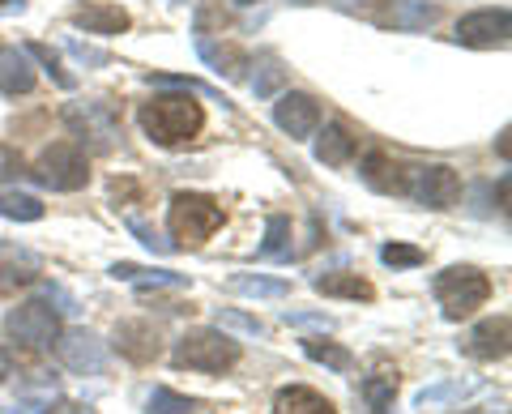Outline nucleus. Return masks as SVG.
<instances>
[{
    "label": "nucleus",
    "instance_id": "f257e3e1",
    "mask_svg": "<svg viewBox=\"0 0 512 414\" xmlns=\"http://www.w3.org/2000/svg\"><path fill=\"white\" fill-rule=\"evenodd\" d=\"M141 129H146V137L154 146L175 150V146H188V141L205 129V111L197 99H192V90L158 94L154 103L141 107Z\"/></svg>",
    "mask_w": 512,
    "mask_h": 414
},
{
    "label": "nucleus",
    "instance_id": "f03ea898",
    "mask_svg": "<svg viewBox=\"0 0 512 414\" xmlns=\"http://www.w3.org/2000/svg\"><path fill=\"white\" fill-rule=\"evenodd\" d=\"M222 205L205 193H175L167 205V231L171 248H201L222 227Z\"/></svg>",
    "mask_w": 512,
    "mask_h": 414
},
{
    "label": "nucleus",
    "instance_id": "7ed1b4c3",
    "mask_svg": "<svg viewBox=\"0 0 512 414\" xmlns=\"http://www.w3.org/2000/svg\"><path fill=\"white\" fill-rule=\"evenodd\" d=\"M431 291H436L444 321H466V316H474L491 299V278L474 265H448L444 274H436Z\"/></svg>",
    "mask_w": 512,
    "mask_h": 414
},
{
    "label": "nucleus",
    "instance_id": "20e7f679",
    "mask_svg": "<svg viewBox=\"0 0 512 414\" xmlns=\"http://www.w3.org/2000/svg\"><path fill=\"white\" fill-rule=\"evenodd\" d=\"M171 363L188 372H231L239 363V342L222 329H192L175 342Z\"/></svg>",
    "mask_w": 512,
    "mask_h": 414
},
{
    "label": "nucleus",
    "instance_id": "39448f33",
    "mask_svg": "<svg viewBox=\"0 0 512 414\" xmlns=\"http://www.w3.org/2000/svg\"><path fill=\"white\" fill-rule=\"evenodd\" d=\"M26 175H35V180L43 188H52V193H77V188L90 184V163L86 154L73 146V141H52L39 158L35 167H30Z\"/></svg>",
    "mask_w": 512,
    "mask_h": 414
},
{
    "label": "nucleus",
    "instance_id": "423d86ee",
    "mask_svg": "<svg viewBox=\"0 0 512 414\" xmlns=\"http://www.w3.org/2000/svg\"><path fill=\"white\" fill-rule=\"evenodd\" d=\"M60 333V312L52 304H43V299H30V304H18L9 316H5V338L18 342L26 350H43L52 346Z\"/></svg>",
    "mask_w": 512,
    "mask_h": 414
},
{
    "label": "nucleus",
    "instance_id": "0eeeda50",
    "mask_svg": "<svg viewBox=\"0 0 512 414\" xmlns=\"http://www.w3.org/2000/svg\"><path fill=\"white\" fill-rule=\"evenodd\" d=\"M406 197H414L427 210H453L461 197V180L453 167H410V188Z\"/></svg>",
    "mask_w": 512,
    "mask_h": 414
},
{
    "label": "nucleus",
    "instance_id": "6e6552de",
    "mask_svg": "<svg viewBox=\"0 0 512 414\" xmlns=\"http://www.w3.org/2000/svg\"><path fill=\"white\" fill-rule=\"evenodd\" d=\"M52 346H56V359L77 376H99L107 368V350L90 329H60Z\"/></svg>",
    "mask_w": 512,
    "mask_h": 414
},
{
    "label": "nucleus",
    "instance_id": "1a4fd4ad",
    "mask_svg": "<svg viewBox=\"0 0 512 414\" xmlns=\"http://www.w3.org/2000/svg\"><path fill=\"white\" fill-rule=\"evenodd\" d=\"M512 35V13L508 9H478L457 22V43L461 47H504Z\"/></svg>",
    "mask_w": 512,
    "mask_h": 414
},
{
    "label": "nucleus",
    "instance_id": "9d476101",
    "mask_svg": "<svg viewBox=\"0 0 512 414\" xmlns=\"http://www.w3.org/2000/svg\"><path fill=\"white\" fill-rule=\"evenodd\" d=\"M64 120H69V129L82 137V141L90 137V146H94V150H111V146H116V137H120L116 116H111V107H107V103L69 107V111H64Z\"/></svg>",
    "mask_w": 512,
    "mask_h": 414
},
{
    "label": "nucleus",
    "instance_id": "9b49d317",
    "mask_svg": "<svg viewBox=\"0 0 512 414\" xmlns=\"http://www.w3.org/2000/svg\"><path fill=\"white\" fill-rule=\"evenodd\" d=\"M274 124L291 137V141H308L316 129H320V107L312 94H282V99L274 103Z\"/></svg>",
    "mask_w": 512,
    "mask_h": 414
},
{
    "label": "nucleus",
    "instance_id": "f8f14e48",
    "mask_svg": "<svg viewBox=\"0 0 512 414\" xmlns=\"http://www.w3.org/2000/svg\"><path fill=\"white\" fill-rule=\"evenodd\" d=\"M359 175H363L367 188H376V193H384V197H406V188H410V167L397 163V158H389V154H380V150H372L363 158Z\"/></svg>",
    "mask_w": 512,
    "mask_h": 414
},
{
    "label": "nucleus",
    "instance_id": "ddd939ff",
    "mask_svg": "<svg viewBox=\"0 0 512 414\" xmlns=\"http://www.w3.org/2000/svg\"><path fill=\"white\" fill-rule=\"evenodd\" d=\"M73 26H82L86 35H124L133 18H128V9L111 5V0H82L73 13H69Z\"/></svg>",
    "mask_w": 512,
    "mask_h": 414
},
{
    "label": "nucleus",
    "instance_id": "4468645a",
    "mask_svg": "<svg viewBox=\"0 0 512 414\" xmlns=\"http://www.w3.org/2000/svg\"><path fill=\"white\" fill-rule=\"evenodd\" d=\"M508 342H512V321H508V316H491V321L470 329V338L461 342V350H466L470 359L495 363V359L508 355Z\"/></svg>",
    "mask_w": 512,
    "mask_h": 414
},
{
    "label": "nucleus",
    "instance_id": "2eb2a0df",
    "mask_svg": "<svg viewBox=\"0 0 512 414\" xmlns=\"http://www.w3.org/2000/svg\"><path fill=\"white\" fill-rule=\"evenodd\" d=\"M376 22L393 30H427L440 22V5H427V0H380Z\"/></svg>",
    "mask_w": 512,
    "mask_h": 414
},
{
    "label": "nucleus",
    "instance_id": "dca6fc26",
    "mask_svg": "<svg viewBox=\"0 0 512 414\" xmlns=\"http://www.w3.org/2000/svg\"><path fill=\"white\" fill-rule=\"evenodd\" d=\"M35 82H39L35 60L22 47H0V94L5 99H22V94L35 90Z\"/></svg>",
    "mask_w": 512,
    "mask_h": 414
},
{
    "label": "nucleus",
    "instance_id": "f3484780",
    "mask_svg": "<svg viewBox=\"0 0 512 414\" xmlns=\"http://www.w3.org/2000/svg\"><path fill=\"white\" fill-rule=\"evenodd\" d=\"M116 350H120V355H128L133 363L158 359V333H154V325H146V321H124L116 329Z\"/></svg>",
    "mask_w": 512,
    "mask_h": 414
},
{
    "label": "nucleus",
    "instance_id": "a211bd4d",
    "mask_svg": "<svg viewBox=\"0 0 512 414\" xmlns=\"http://www.w3.org/2000/svg\"><path fill=\"white\" fill-rule=\"evenodd\" d=\"M355 150H359V141L346 124H325V133L316 137V163H325V167H346L355 158Z\"/></svg>",
    "mask_w": 512,
    "mask_h": 414
},
{
    "label": "nucleus",
    "instance_id": "6ab92c4d",
    "mask_svg": "<svg viewBox=\"0 0 512 414\" xmlns=\"http://www.w3.org/2000/svg\"><path fill=\"white\" fill-rule=\"evenodd\" d=\"M274 414H338V406L325 393H316L308 385H286L274 397Z\"/></svg>",
    "mask_w": 512,
    "mask_h": 414
},
{
    "label": "nucleus",
    "instance_id": "aec40b11",
    "mask_svg": "<svg viewBox=\"0 0 512 414\" xmlns=\"http://www.w3.org/2000/svg\"><path fill=\"white\" fill-rule=\"evenodd\" d=\"M197 52H201V60L210 69H218V73H227V77H244V69H248V56L239 52V47H231V43H214L210 35H197Z\"/></svg>",
    "mask_w": 512,
    "mask_h": 414
},
{
    "label": "nucleus",
    "instance_id": "412c9836",
    "mask_svg": "<svg viewBox=\"0 0 512 414\" xmlns=\"http://www.w3.org/2000/svg\"><path fill=\"white\" fill-rule=\"evenodd\" d=\"M312 286H316V295H325V299H355V304L359 299L363 304L376 299V286L367 278H359V274H320Z\"/></svg>",
    "mask_w": 512,
    "mask_h": 414
},
{
    "label": "nucleus",
    "instance_id": "4be33fe9",
    "mask_svg": "<svg viewBox=\"0 0 512 414\" xmlns=\"http://www.w3.org/2000/svg\"><path fill=\"white\" fill-rule=\"evenodd\" d=\"M111 278L116 282H137L141 291H146V286H188L184 274H171V269H146V265H133V261H116L111 265Z\"/></svg>",
    "mask_w": 512,
    "mask_h": 414
},
{
    "label": "nucleus",
    "instance_id": "5701e85b",
    "mask_svg": "<svg viewBox=\"0 0 512 414\" xmlns=\"http://www.w3.org/2000/svg\"><path fill=\"white\" fill-rule=\"evenodd\" d=\"M0 218L9 222H39L43 218V201L18 193V188H0Z\"/></svg>",
    "mask_w": 512,
    "mask_h": 414
},
{
    "label": "nucleus",
    "instance_id": "b1692460",
    "mask_svg": "<svg viewBox=\"0 0 512 414\" xmlns=\"http://www.w3.org/2000/svg\"><path fill=\"white\" fill-rule=\"evenodd\" d=\"M397 372H372L363 380V397H367V406H372V414H389L393 410V397H397Z\"/></svg>",
    "mask_w": 512,
    "mask_h": 414
},
{
    "label": "nucleus",
    "instance_id": "393cba45",
    "mask_svg": "<svg viewBox=\"0 0 512 414\" xmlns=\"http://www.w3.org/2000/svg\"><path fill=\"white\" fill-rule=\"evenodd\" d=\"M231 291L235 295H252V299H282V295H291V282L261 278V274H235L231 278Z\"/></svg>",
    "mask_w": 512,
    "mask_h": 414
},
{
    "label": "nucleus",
    "instance_id": "a878e982",
    "mask_svg": "<svg viewBox=\"0 0 512 414\" xmlns=\"http://www.w3.org/2000/svg\"><path fill=\"white\" fill-rule=\"evenodd\" d=\"M303 355L316 359V363H325V368H333V372H350V368H355V355H350L346 346H338V342H325V338H308V342H303Z\"/></svg>",
    "mask_w": 512,
    "mask_h": 414
},
{
    "label": "nucleus",
    "instance_id": "bb28decb",
    "mask_svg": "<svg viewBox=\"0 0 512 414\" xmlns=\"http://www.w3.org/2000/svg\"><path fill=\"white\" fill-rule=\"evenodd\" d=\"M291 252V218L286 214H274L265 222V244H261V257L265 261H278Z\"/></svg>",
    "mask_w": 512,
    "mask_h": 414
},
{
    "label": "nucleus",
    "instance_id": "cd10ccee",
    "mask_svg": "<svg viewBox=\"0 0 512 414\" xmlns=\"http://www.w3.org/2000/svg\"><path fill=\"white\" fill-rule=\"evenodd\" d=\"M22 52H26L30 60H39V65L47 69V77H52V82H56L60 90H73V86H77V82H73V73H64L60 56H56V52H52V47H47V43H26Z\"/></svg>",
    "mask_w": 512,
    "mask_h": 414
},
{
    "label": "nucleus",
    "instance_id": "c85d7f7f",
    "mask_svg": "<svg viewBox=\"0 0 512 414\" xmlns=\"http://www.w3.org/2000/svg\"><path fill=\"white\" fill-rule=\"evenodd\" d=\"M380 261L393 265V269H414V265H423L427 257H423V248H410V244H384Z\"/></svg>",
    "mask_w": 512,
    "mask_h": 414
},
{
    "label": "nucleus",
    "instance_id": "c756f323",
    "mask_svg": "<svg viewBox=\"0 0 512 414\" xmlns=\"http://www.w3.org/2000/svg\"><path fill=\"white\" fill-rule=\"evenodd\" d=\"M188 410H192L188 397H180L175 389H154V393H150V410H146V414H188Z\"/></svg>",
    "mask_w": 512,
    "mask_h": 414
},
{
    "label": "nucleus",
    "instance_id": "7c9ffc66",
    "mask_svg": "<svg viewBox=\"0 0 512 414\" xmlns=\"http://www.w3.org/2000/svg\"><path fill=\"white\" fill-rule=\"evenodd\" d=\"M286 82V69L278 65L274 56H265V65H261V77H252V90L261 94V99H269V94H274L278 86Z\"/></svg>",
    "mask_w": 512,
    "mask_h": 414
},
{
    "label": "nucleus",
    "instance_id": "2f4dec72",
    "mask_svg": "<svg viewBox=\"0 0 512 414\" xmlns=\"http://www.w3.org/2000/svg\"><path fill=\"white\" fill-rule=\"evenodd\" d=\"M22 175H26V158L0 141V184H5V180H22Z\"/></svg>",
    "mask_w": 512,
    "mask_h": 414
},
{
    "label": "nucleus",
    "instance_id": "473e14b6",
    "mask_svg": "<svg viewBox=\"0 0 512 414\" xmlns=\"http://www.w3.org/2000/svg\"><path fill=\"white\" fill-rule=\"evenodd\" d=\"M218 325H231V329H244V333H265L261 321H252V316H239V312H218Z\"/></svg>",
    "mask_w": 512,
    "mask_h": 414
},
{
    "label": "nucleus",
    "instance_id": "72a5a7b5",
    "mask_svg": "<svg viewBox=\"0 0 512 414\" xmlns=\"http://www.w3.org/2000/svg\"><path fill=\"white\" fill-rule=\"evenodd\" d=\"M43 414H94V410L82 406V402H69V397H56V402L43 406Z\"/></svg>",
    "mask_w": 512,
    "mask_h": 414
},
{
    "label": "nucleus",
    "instance_id": "f704fd0d",
    "mask_svg": "<svg viewBox=\"0 0 512 414\" xmlns=\"http://www.w3.org/2000/svg\"><path fill=\"white\" fill-rule=\"evenodd\" d=\"M128 227H133V235H141V244H146V248H154V252H171V244H167V240H158L150 227H141V222H128Z\"/></svg>",
    "mask_w": 512,
    "mask_h": 414
},
{
    "label": "nucleus",
    "instance_id": "c9c22d12",
    "mask_svg": "<svg viewBox=\"0 0 512 414\" xmlns=\"http://www.w3.org/2000/svg\"><path fill=\"white\" fill-rule=\"evenodd\" d=\"M69 52H73L77 60H86V65H107V56L94 52V47H86V43H69Z\"/></svg>",
    "mask_w": 512,
    "mask_h": 414
},
{
    "label": "nucleus",
    "instance_id": "e433bc0d",
    "mask_svg": "<svg viewBox=\"0 0 512 414\" xmlns=\"http://www.w3.org/2000/svg\"><path fill=\"white\" fill-rule=\"evenodd\" d=\"M13 376V359H9V350L0 346V385H5V380Z\"/></svg>",
    "mask_w": 512,
    "mask_h": 414
},
{
    "label": "nucleus",
    "instance_id": "4c0bfd02",
    "mask_svg": "<svg viewBox=\"0 0 512 414\" xmlns=\"http://www.w3.org/2000/svg\"><path fill=\"white\" fill-rule=\"evenodd\" d=\"M0 9H5V13H22L26 0H0Z\"/></svg>",
    "mask_w": 512,
    "mask_h": 414
},
{
    "label": "nucleus",
    "instance_id": "58836bf2",
    "mask_svg": "<svg viewBox=\"0 0 512 414\" xmlns=\"http://www.w3.org/2000/svg\"><path fill=\"white\" fill-rule=\"evenodd\" d=\"M500 210H508V175L500 180Z\"/></svg>",
    "mask_w": 512,
    "mask_h": 414
},
{
    "label": "nucleus",
    "instance_id": "ea45409f",
    "mask_svg": "<svg viewBox=\"0 0 512 414\" xmlns=\"http://www.w3.org/2000/svg\"><path fill=\"white\" fill-rule=\"evenodd\" d=\"M291 5H316V0H291Z\"/></svg>",
    "mask_w": 512,
    "mask_h": 414
},
{
    "label": "nucleus",
    "instance_id": "a19ab883",
    "mask_svg": "<svg viewBox=\"0 0 512 414\" xmlns=\"http://www.w3.org/2000/svg\"><path fill=\"white\" fill-rule=\"evenodd\" d=\"M235 5H256V0H235Z\"/></svg>",
    "mask_w": 512,
    "mask_h": 414
}]
</instances>
